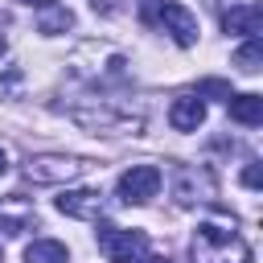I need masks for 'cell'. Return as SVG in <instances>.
Wrapping results in <instances>:
<instances>
[{
	"label": "cell",
	"mask_w": 263,
	"mask_h": 263,
	"mask_svg": "<svg viewBox=\"0 0 263 263\" xmlns=\"http://www.w3.org/2000/svg\"><path fill=\"white\" fill-rule=\"evenodd\" d=\"M193 263H251V247L234 226H218V222H201L193 230L189 242Z\"/></svg>",
	"instance_id": "obj_1"
},
{
	"label": "cell",
	"mask_w": 263,
	"mask_h": 263,
	"mask_svg": "<svg viewBox=\"0 0 263 263\" xmlns=\"http://www.w3.org/2000/svg\"><path fill=\"white\" fill-rule=\"evenodd\" d=\"M86 168H95V164H90V160H82V156H66V152H41V156H29L25 177H29L33 185H70V181H78Z\"/></svg>",
	"instance_id": "obj_2"
},
{
	"label": "cell",
	"mask_w": 263,
	"mask_h": 263,
	"mask_svg": "<svg viewBox=\"0 0 263 263\" xmlns=\"http://www.w3.org/2000/svg\"><path fill=\"white\" fill-rule=\"evenodd\" d=\"M99 251L107 263H140L148 251V234L123 226H99Z\"/></svg>",
	"instance_id": "obj_3"
},
{
	"label": "cell",
	"mask_w": 263,
	"mask_h": 263,
	"mask_svg": "<svg viewBox=\"0 0 263 263\" xmlns=\"http://www.w3.org/2000/svg\"><path fill=\"white\" fill-rule=\"evenodd\" d=\"M160 168L156 164H132L123 177H119V201H127V205H144V201H152L156 193H160Z\"/></svg>",
	"instance_id": "obj_4"
},
{
	"label": "cell",
	"mask_w": 263,
	"mask_h": 263,
	"mask_svg": "<svg viewBox=\"0 0 263 263\" xmlns=\"http://www.w3.org/2000/svg\"><path fill=\"white\" fill-rule=\"evenodd\" d=\"M173 193H177L181 205L210 201V197H214V181H210L205 168H189V164H181V168L173 173Z\"/></svg>",
	"instance_id": "obj_5"
},
{
	"label": "cell",
	"mask_w": 263,
	"mask_h": 263,
	"mask_svg": "<svg viewBox=\"0 0 263 263\" xmlns=\"http://www.w3.org/2000/svg\"><path fill=\"white\" fill-rule=\"evenodd\" d=\"M156 25H160L177 45H193V41H197V16H193L185 4H160Z\"/></svg>",
	"instance_id": "obj_6"
},
{
	"label": "cell",
	"mask_w": 263,
	"mask_h": 263,
	"mask_svg": "<svg viewBox=\"0 0 263 263\" xmlns=\"http://www.w3.org/2000/svg\"><path fill=\"white\" fill-rule=\"evenodd\" d=\"M53 205H58V214H66V218L90 222V218L103 214V193H99V189H66Z\"/></svg>",
	"instance_id": "obj_7"
},
{
	"label": "cell",
	"mask_w": 263,
	"mask_h": 263,
	"mask_svg": "<svg viewBox=\"0 0 263 263\" xmlns=\"http://www.w3.org/2000/svg\"><path fill=\"white\" fill-rule=\"evenodd\" d=\"M168 123H173L177 132H197V127L205 123V103H201V95H181V99H173Z\"/></svg>",
	"instance_id": "obj_8"
},
{
	"label": "cell",
	"mask_w": 263,
	"mask_h": 263,
	"mask_svg": "<svg viewBox=\"0 0 263 263\" xmlns=\"http://www.w3.org/2000/svg\"><path fill=\"white\" fill-rule=\"evenodd\" d=\"M222 29L242 33V37H259L263 33V8L259 4H234L230 12H222Z\"/></svg>",
	"instance_id": "obj_9"
},
{
	"label": "cell",
	"mask_w": 263,
	"mask_h": 263,
	"mask_svg": "<svg viewBox=\"0 0 263 263\" xmlns=\"http://www.w3.org/2000/svg\"><path fill=\"white\" fill-rule=\"evenodd\" d=\"M230 119L242 127H259L263 123V99L259 95H230Z\"/></svg>",
	"instance_id": "obj_10"
},
{
	"label": "cell",
	"mask_w": 263,
	"mask_h": 263,
	"mask_svg": "<svg viewBox=\"0 0 263 263\" xmlns=\"http://www.w3.org/2000/svg\"><path fill=\"white\" fill-rule=\"evenodd\" d=\"M70 25H74V12H70L66 4H45L41 16H37V33H45V37H58V33H66Z\"/></svg>",
	"instance_id": "obj_11"
},
{
	"label": "cell",
	"mask_w": 263,
	"mask_h": 263,
	"mask_svg": "<svg viewBox=\"0 0 263 263\" xmlns=\"http://www.w3.org/2000/svg\"><path fill=\"white\" fill-rule=\"evenodd\" d=\"M25 263H70V251L53 238H37L25 247Z\"/></svg>",
	"instance_id": "obj_12"
},
{
	"label": "cell",
	"mask_w": 263,
	"mask_h": 263,
	"mask_svg": "<svg viewBox=\"0 0 263 263\" xmlns=\"http://www.w3.org/2000/svg\"><path fill=\"white\" fill-rule=\"evenodd\" d=\"M234 66H238L242 74H255V70L263 66V37H247V41L234 49Z\"/></svg>",
	"instance_id": "obj_13"
},
{
	"label": "cell",
	"mask_w": 263,
	"mask_h": 263,
	"mask_svg": "<svg viewBox=\"0 0 263 263\" xmlns=\"http://www.w3.org/2000/svg\"><path fill=\"white\" fill-rule=\"evenodd\" d=\"M160 4H164V0H140V21L156 25V16H160Z\"/></svg>",
	"instance_id": "obj_14"
},
{
	"label": "cell",
	"mask_w": 263,
	"mask_h": 263,
	"mask_svg": "<svg viewBox=\"0 0 263 263\" xmlns=\"http://www.w3.org/2000/svg\"><path fill=\"white\" fill-rule=\"evenodd\" d=\"M242 185H247V189H259V185H263V168H259V164H247V168H242Z\"/></svg>",
	"instance_id": "obj_15"
},
{
	"label": "cell",
	"mask_w": 263,
	"mask_h": 263,
	"mask_svg": "<svg viewBox=\"0 0 263 263\" xmlns=\"http://www.w3.org/2000/svg\"><path fill=\"white\" fill-rule=\"evenodd\" d=\"M197 95H222V99H230V86H226V82H214V78H210V82H201V90H197Z\"/></svg>",
	"instance_id": "obj_16"
},
{
	"label": "cell",
	"mask_w": 263,
	"mask_h": 263,
	"mask_svg": "<svg viewBox=\"0 0 263 263\" xmlns=\"http://www.w3.org/2000/svg\"><path fill=\"white\" fill-rule=\"evenodd\" d=\"M21 4H29V8H45L49 0H21Z\"/></svg>",
	"instance_id": "obj_17"
},
{
	"label": "cell",
	"mask_w": 263,
	"mask_h": 263,
	"mask_svg": "<svg viewBox=\"0 0 263 263\" xmlns=\"http://www.w3.org/2000/svg\"><path fill=\"white\" fill-rule=\"evenodd\" d=\"M0 173H8V152L0 148Z\"/></svg>",
	"instance_id": "obj_18"
},
{
	"label": "cell",
	"mask_w": 263,
	"mask_h": 263,
	"mask_svg": "<svg viewBox=\"0 0 263 263\" xmlns=\"http://www.w3.org/2000/svg\"><path fill=\"white\" fill-rule=\"evenodd\" d=\"M144 263H168V259H164V255H156V259H144Z\"/></svg>",
	"instance_id": "obj_19"
},
{
	"label": "cell",
	"mask_w": 263,
	"mask_h": 263,
	"mask_svg": "<svg viewBox=\"0 0 263 263\" xmlns=\"http://www.w3.org/2000/svg\"><path fill=\"white\" fill-rule=\"evenodd\" d=\"M4 49H8V41H4V33H0V58H4Z\"/></svg>",
	"instance_id": "obj_20"
}]
</instances>
